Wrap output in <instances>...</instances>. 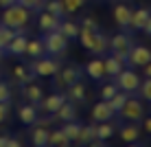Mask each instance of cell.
I'll return each mask as SVG.
<instances>
[{"label": "cell", "mask_w": 151, "mask_h": 147, "mask_svg": "<svg viewBox=\"0 0 151 147\" xmlns=\"http://www.w3.org/2000/svg\"><path fill=\"white\" fill-rule=\"evenodd\" d=\"M81 42L83 49H88L92 55H103L107 51V35L101 33V31H90V29H83L79 27V38H77Z\"/></svg>", "instance_id": "6da1fadb"}, {"label": "cell", "mask_w": 151, "mask_h": 147, "mask_svg": "<svg viewBox=\"0 0 151 147\" xmlns=\"http://www.w3.org/2000/svg\"><path fill=\"white\" fill-rule=\"evenodd\" d=\"M29 20H31V11L22 4H11V7H4V13L0 18V24L4 27H11V29H24L29 27Z\"/></svg>", "instance_id": "7a4b0ae2"}, {"label": "cell", "mask_w": 151, "mask_h": 147, "mask_svg": "<svg viewBox=\"0 0 151 147\" xmlns=\"http://www.w3.org/2000/svg\"><path fill=\"white\" fill-rule=\"evenodd\" d=\"M81 77H83V70H81L79 66L70 64V66H66V68H59L50 79H53V88H55V90H66V88L72 86L75 81H79Z\"/></svg>", "instance_id": "3957f363"}, {"label": "cell", "mask_w": 151, "mask_h": 147, "mask_svg": "<svg viewBox=\"0 0 151 147\" xmlns=\"http://www.w3.org/2000/svg\"><path fill=\"white\" fill-rule=\"evenodd\" d=\"M68 38H66L61 31H48L44 38V51L46 55H53V57H61L68 51Z\"/></svg>", "instance_id": "277c9868"}, {"label": "cell", "mask_w": 151, "mask_h": 147, "mask_svg": "<svg viewBox=\"0 0 151 147\" xmlns=\"http://www.w3.org/2000/svg\"><path fill=\"white\" fill-rule=\"evenodd\" d=\"M118 117H121L123 121H134V123H140V121L145 119V106L140 99H134L132 94L127 97V101L123 103V108L118 110Z\"/></svg>", "instance_id": "5b68a950"}, {"label": "cell", "mask_w": 151, "mask_h": 147, "mask_svg": "<svg viewBox=\"0 0 151 147\" xmlns=\"http://www.w3.org/2000/svg\"><path fill=\"white\" fill-rule=\"evenodd\" d=\"M61 68L59 59L53 55H44V57H37V59H33V64L29 66V70H33L37 77H53L57 70Z\"/></svg>", "instance_id": "8992f818"}, {"label": "cell", "mask_w": 151, "mask_h": 147, "mask_svg": "<svg viewBox=\"0 0 151 147\" xmlns=\"http://www.w3.org/2000/svg\"><path fill=\"white\" fill-rule=\"evenodd\" d=\"M114 83L118 86V90H125V92H129V94H134L138 90V86H140V77H138V72H134L132 68H123L121 72H118L116 77L112 79Z\"/></svg>", "instance_id": "52a82bcc"}, {"label": "cell", "mask_w": 151, "mask_h": 147, "mask_svg": "<svg viewBox=\"0 0 151 147\" xmlns=\"http://www.w3.org/2000/svg\"><path fill=\"white\" fill-rule=\"evenodd\" d=\"M132 46H134V38H129L127 33H116L114 38L107 40V49L112 53H127L129 55Z\"/></svg>", "instance_id": "ba28073f"}, {"label": "cell", "mask_w": 151, "mask_h": 147, "mask_svg": "<svg viewBox=\"0 0 151 147\" xmlns=\"http://www.w3.org/2000/svg\"><path fill=\"white\" fill-rule=\"evenodd\" d=\"M151 62V49L147 46H140V44H134L132 51H129V68L134 66H145Z\"/></svg>", "instance_id": "9c48e42d"}, {"label": "cell", "mask_w": 151, "mask_h": 147, "mask_svg": "<svg viewBox=\"0 0 151 147\" xmlns=\"http://www.w3.org/2000/svg\"><path fill=\"white\" fill-rule=\"evenodd\" d=\"M64 101H66V92H53V94H48V97H42L37 108H42L46 114H55L57 110L61 108Z\"/></svg>", "instance_id": "30bf717a"}, {"label": "cell", "mask_w": 151, "mask_h": 147, "mask_svg": "<svg viewBox=\"0 0 151 147\" xmlns=\"http://www.w3.org/2000/svg\"><path fill=\"white\" fill-rule=\"evenodd\" d=\"M83 72H86L88 77H90L92 81H103L105 79V66H103V57H94V59H90L83 68Z\"/></svg>", "instance_id": "8fae6325"}, {"label": "cell", "mask_w": 151, "mask_h": 147, "mask_svg": "<svg viewBox=\"0 0 151 147\" xmlns=\"http://www.w3.org/2000/svg\"><path fill=\"white\" fill-rule=\"evenodd\" d=\"M55 121H59V123H68V121H77V117H79V110H77V103H72L66 99L64 103H61V108L57 110V112L53 114Z\"/></svg>", "instance_id": "7c38bea8"}, {"label": "cell", "mask_w": 151, "mask_h": 147, "mask_svg": "<svg viewBox=\"0 0 151 147\" xmlns=\"http://www.w3.org/2000/svg\"><path fill=\"white\" fill-rule=\"evenodd\" d=\"M90 117L94 123H103V121H112L114 119V110L107 106V101H96L94 106H92V112H90Z\"/></svg>", "instance_id": "4fadbf2b"}, {"label": "cell", "mask_w": 151, "mask_h": 147, "mask_svg": "<svg viewBox=\"0 0 151 147\" xmlns=\"http://www.w3.org/2000/svg\"><path fill=\"white\" fill-rule=\"evenodd\" d=\"M112 18L123 31H127L129 29V20H132V9H129L125 2H121V4H116V7L112 9Z\"/></svg>", "instance_id": "5bb4252c"}, {"label": "cell", "mask_w": 151, "mask_h": 147, "mask_svg": "<svg viewBox=\"0 0 151 147\" xmlns=\"http://www.w3.org/2000/svg\"><path fill=\"white\" fill-rule=\"evenodd\" d=\"M118 134H121L123 143H136L140 138V125L134 123V121H125V125H121V130H118Z\"/></svg>", "instance_id": "9a60e30c"}, {"label": "cell", "mask_w": 151, "mask_h": 147, "mask_svg": "<svg viewBox=\"0 0 151 147\" xmlns=\"http://www.w3.org/2000/svg\"><path fill=\"white\" fill-rule=\"evenodd\" d=\"M42 97H44V90L37 86V83H24L22 86V99L27 103H33V106H40V101H42Z\"/></svg>", "instance_id": "2e32d148"}, {"label": "cell", "mask_w": 151, "mask_h": 147, "mask_svg": "<svg viewBox=\"0 0 151 147\" xmlns=\"http://www.w3.org/2000/svg\"><path fill=\"white\" fill-rule=\"evenodd\" d=\"M27 35L24 33H20V35H15L13 40H9L7 42V49H4V53H9V55H13V57H22L24 55V51H27Z\"/></svg>", "instance_id": "e0dca14e"}, {"label": "cell", "mask_w": 151, "mask_h": 147, "mask_svg": "<svg viewBox=\"0 0 151 147\" xmlns=\"http://www.w3.org/2000/svg\"><path fill=\"white\" fill-rule=\"evenodd\" d=\"M59 22H61V20L57 18V15L48 13V11H42V13H40V18H37V27H40L42 33H48V31H57V29H59Z\"/></svg>", "instance_id": "ac0fdd59"}, {"label": "cell", "mask_w": 151, "mask_h": 147, "mask_svg": "<svg viewBox=\"0 0 151 147\" xmlns=\"http://www.w3.org/2000/svg\"><path fill=\"white\" fill-rule=\"evenodd\" d=\"M37 106H33V103H27L24 101V106L18 108V119L22 121L24 125H33L35 121H37Z\"/></svg>", "instance_id": "d6986e66"}, {"label": "cell", "mask_w": 151, "mask_h": 147, "mask_svg": "<svg viewBox=\"0 0 151 147\" xmlns=\"http://www.w3.org/2000/svg\"><path fill=\"white\" fill-rule=\"evenodd\" d=\"M86 90L88 88L83 86V81L79 79V81L72 83V86L66 88V99L72 101V103H81V101H86Z\"/></svg>", "instance_id": "ffe728a7"}, {"label": "cell", "mask_w": 151, "mask_h": 147, "mask_svg": "<svg viewBox=\"0 0 151 147\" xmlns=\"http://www.w3.org/2000/svg\"><path fill=\"white\" fill-rule=\"evenodd\" d=\"M149 15H151V9H147V7H140V9H136V11H132L129 29H134V31H142L145 22L149 20Z\"/></svg>", "instance_id": "44dd1931"}, {"label": "cell", "mask_w": 151, "mask_h": 147, "mask_svg": "<svg viewBox=\"0 0 151 147\" xmlns=\"http://www.w3.org/2000/svg\"><path fill=\"white\" fill-rule=\"evenodd\" d=\"M24 55L31 57V59H37V57H44L46 51H44V40L42 38H31L27 42V51H24Z\"/></svg>", "instance_id": "7402d4cb"}, {"label": "cell", "mask_w": 151, "mask_h": 147, "mask_svg": "<svg viewBox=\"0 0 151 147\" xmlns=\"http://www.w3.org/2000/svg\"><path fill=\"white\" fill-rule=\"evenodd\" d=\"M94 140H96V123H88V125L81 123L77 145H90V143H94Z\"/></svg>", "instance_id": "603a6c76"}, {"label": "cell", "mask_w": 151, "mask_h": 147, "mask_svg": "<svg viewBox=\"0 0 151 147\" xmlns=\"http://www.w3.org/2000/svg\"><path fill=\"white\" fill-rule=\"evenodd\" d=\"M35 77H37V75H35L33 70H29L27 66H15L13 68V79H15V83H20V86L35 81Z\"/></svg>", "instance_id": "cb8c5ba5"}, {"label": "cell", "mask_w": 151, "mask_h": 147, "mask_svg": "<svg viewBox=\"0 0 151 147\" xmlns=\"http://www.w3.org/2000/svg\"><path fill=\"white\" fill-rule=\"evenodd\" d=\"M103 66H105V77H112V79L123 70V68H125V66H123V62H118L114 55L103 57Z\"/></svg>", "instance_id": "d4e9b609"}, {"label": "cell", "mask_w": 151, "mask_h": 147, "mask_svg": "<svg viewBox=\"0 0 151 147\" xmlns=\"http://www.w3.org/2000/svg\"><path fill=\"white\" fill-rule=\"evenodd\" d=\"M31 145L48 147V130H46L44 125H40V127H35L33 132H31Z\"/></svg>", "instance_id": "484cf974"}, {"label": "cell", "mask_w": 151, "mask_h": 147, "mask_svg": "<svg viewBox=\"0 0 151 147\" xmlns=\"http://www.w3.org/2000/svg\"><path fill=\"white\" fill-rule=\"evenodd\" d=\"M57 31H61L68 40H77V38H79V24H77L75 20H61Z\"/></svg>", "instance_id": "4316f807"}, {"label": "cell", "mask_w": 151, "mask_h": 147, "mask_svg": "<svg viewBox=\"0 0 151 147\" xmlns=\"http://www.w3.org/2000/svg\"><path fill=\"white\" fill-rule=\"evenodd\" d=\"M114 134H116V125L112 121H103V123L96 125V138L99 140H110Z\"/></svg>", "instance_id": "83f0119b"}, {"label": "cell", "mask_w": 151, "mask_h": 147, "mask_svg": "<svg viewBox=\"0 0 151 147\" xmlns=\"http://www.w3.org/2000/svg\"><path fill=\"white\" fill-rule=\"evenodd\" d=\"M48 145L50 147H68L72 145L70 138L64 134V130H53V132H48Z\"/></svg>", "instance_id": "f1b7e54d"}, {"label": "cell", "mask_w": 151, "mask_h": 147, "mask_svg": "<svg viewBox=\"0 0 151 147\" xmlns=\"http://www.w3.org/2000/svg\"><path fill=\"white\" fill-rule=\"evenodd\" d=\"M44 11H48V13H53V15H57V18H66V9H64V2L61 0H46L44 2Z\"/></svg>", "instance_id": "f546056e"}, {"label": "cell", "mask_w": 151, "mask_h": 147, "mask_svg": "<svg viewBox=\"0 0 151 147\" xmlns=\"http://www.w3.org/2000/svg\"><path fill=\"white\" fill-rule=\"evenodd\" d=\"M61 130H64V134L70 138V143H77V138H79V130H81V123H79V121H68V123L61 125Z\"/></svg>", "instance_id": "4dcf8cb0"}, {"label": "cell", "mask_w": 151, "mask_h": 147, "mask_svg": "<svg viewBox=\"0 0 151 147\" xmlns=\"http://www.w3.org/2000/svg\"><path fill=\"white\" fill-rule=\"evenodd\" d=\"M127 97H129V92H125V90H118V92L114 94L112 99H107V106H110V108L114 110V114H116L118 110L123 108V103L127 101Z\"/></svg>", "instance_id": "1f68e13d"}, {"label": "cell", "mask_w": 151, "mask_h": 147, "mask_svg": "<svg viewBox=\"0 0 151 147\" xmlns=\"http://www.w3.org/2000/svg\"><path fill=\"white\" fill-rule=\"evenodd\" d=\"M136 92L140 94V99H142V101H149V103H151V77H147L145 81H140V86H138Z\"/></svg>", "instance_id": "d6a6232c"}, {"label": "cell", "mask_w": 151, "mask_h": 147, "mask_svg": "<svg viewBox=\"0 0 151 147\" xmlns=\"http://www.w3.org/2000/svg\"><path fill=\"white\" fill-rule=\"evenodd\" d=\"M18 4L27 7L31 13H33V11H42V9H44V0H18Z\"/></svg>", "instance_id": "836d02e7"}, {"label": "cell", "mask_w": 151, "mask_h": 147, "mask_svg": "<svg viewBox=\"0 0 151 147\" xmlns=\"http://www.w3.org/2000/svg\"><path fill=\"white\" fill-rule=\"evenodd\" d=\"M116 92H118V86L114 81L112 83H105V86L101 88V99H103V101H107V99H112Z\"/></svg>", "instance_id": "e575fe53"}, {"label": "cell", "mask_w": 151, "mask_h": 147, "mask_svg": "<svg viewBox=\"0 0 151 147\" xmlns=\"http://www.w3.org/2000/svg\"><path fill=\"white\" fill-rule=\"evenodd\" d=\"M61 2H64L66 13H75V11H79L83 4H86V0H61Z\"/></svg>", "instance_id": "d590c367"}, {"label": "cell", "mask_w": 151, "mask_h": 147, "mask_svg": "<svg viewBox=\"0 0 151 147\" xmlns=\"http://www.w3.org/2000/svg\"><path fill=\"white\" fill-rule=\"evenodd\" d=\"M11 117V101H0V125L7 123Z\"/></svg>", "instance_id": "8d00e7d4"}, {"label": "cell", "mask_w": 151, "mask_h": 147, "mask_svg": "<svg viewBox=\"0 0 151 147\" xmlns=\"http://www.w3.org/2000/svg\"><path fill=\"white\" fill-rule=\"evenodd\" d=\"M0 101H11V88L2 79H0Z\"/></svg>", "instance_id": "74e56055"}, {"label": "cell", "mask_w": 151, "mask_h": 147, "mask_svg": "<svg viewBox=\"0 0 151 147\" xmlns=\"http://www.w3.org/2000/svg\"><path fill=\"white\" fill-rule=\"evenodd\" d=\"M79 27H83V29H90V31H99V22L94 18H90V15H88V18H83L81 20V24Z\"/></svg>", "instance_id": "f35d334b"}, {"label": "cell", "mask_w": 151, "mask_h": 147, "mask_svg": "<svg viewBox=\"0 0 151 147\" xmlns=\"http://www.w3.org/2000/svg\"><path fill=\"white\" fill-rule=\"evenodd\" d=\"M9 134H0V147H9Z\"/></svg>", "instance_id": "ab89813d"}, {"label": "cell", "mask_w": 151, "mask_h": 147, "mask_svg": "<svg viewBox=\"0 0 151 147\" xmlns=\"http://www.w3.org/2000/svg\"><path fill=\"white\" fill-rule=\"evenodd\" d=\"M9 147H22V140L15 138V136H11V138H9Z\"/></svg>", "instance_id": "60d3db41"}, {"label": "cell", "mask_w": 151, "mask_h": 147, "mask_svg": "<svg viewBox=\"0 0 151 147\" xmlns=\"http://www.w3.org/2000/svg\"><path fill=\"white\" fill-rule=\"evenodd\" d=\"M142 125H145V130L151 134V117H147V119H142Z\"/></svg>", "instance_id": "b9f144b4"}, {"label": "cell", "mask_w": 151, "mask_h": 147, "mask_svg": "<svg viewBox=\"0 0 151 147\" xmlns=\"http://www.w3.org/2000/svg\"><path fill=\"white\" fill-rule=\"evenodd\" d=\"M142 31H145V33H147V35H151V15H149V20H147V22H145Z\"/></svg>", "instance_id": "7bdbcfd3"}, {"label": "cell", "mask_w": 151, "mask_h": 147, "mask_svg": "<svg viewBox=\"0 0 151 147\" xmlns=\"http://www.w3.org/2000/svg\"><path fill=\"white\" fill-rule=\"evenodd\" d=\"M15 2H18V0H0V7H11V4H15Z\"/></svg>", "instance_id": "ee69618b"}, {"label": "cell", "mask_w": 151, "mask_h": 147, "mask_svg": "<svg viewBox=\"0 0 151 147\" xmlns=\"http://www.w3.org/2000/svg\"><path fill=\"white\" fill-rule=\"evenodd\" d=\"M142 68H145V75H147V77H151V62H149V64H145Z\"/></svg>", "instance_id": "f6af8a7d"}, {"label": "cell", "mask_w": 151, "mask_h": 147, "mask_svg": "<svg viewBox=\"0 0 151 147\" xmlns=\"http://www.w3.org/2000/svg\"><path fill=\"white\" fill-rule=\"evenodd\" d=\"M7 49V42H4V38H2V33H0V51H4Z\"/></svg>", "instance_id": "bcb514c9"}, {"label": "cell", "mask_w": 151, "mask_h": 147, "mask_svg": "<svg viewBox=\"0 0 151 147\" xmlns=\"http://www.w3.org/2000/svg\"><path fill=\"white\" fill-rule=\"evenodd\" d=\"M2 57H4V51H0V62H2Z\"/></svg>", "instance_id": "7dc6e473"}, {"label": "cell", "mask_w": 151, "mask_h": 147, "mask_svg": "<svg viewBox=\"0 0 151 147\" xmlns=\"http://www.w3.org/2000/svg\"><path fill=\"white\" fill-rule=\"evenodd\" d=\"M0 79H2V72H0Z\"/></svg>", "instance_id": "c3c4849f"}, {"label": "cell", "mask_w": 151, "mask_h": 147, "mask_svg": "<svg viewBox=\"0 0 151 147\" xmlns=\"http://www.w3.org/2000/svg\"><path fill=\"white\" fill-rule=\"evenodd\" d=\"M44 2H46V0H44Z\"/></svg>", "instance_id": "681fc988"}]
</instances>
